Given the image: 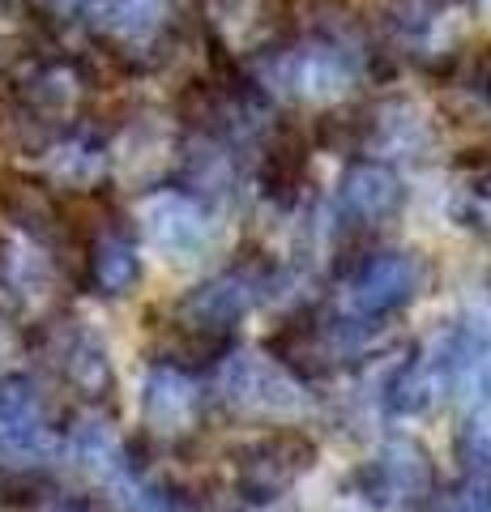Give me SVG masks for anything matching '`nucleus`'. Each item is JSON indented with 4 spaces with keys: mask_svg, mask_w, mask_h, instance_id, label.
<instances>
[{
    "mask_svg": "<svg viewBox=\"0 0 491 512\" xmlns=\"http://www.w3.org/2000/svg\"><path fill=\"white\" fill-rule=\"evenodd\" d=\"M363 73V56L346 39L316 30V35H299L287 43L265 47L257 60V82L265 94L291 103H329L346 94Z\"/></svg>",
    "mask_w": 491,
    "mask_h": 512,
    "instance_id": "nucleus-1",
    "label": "nucleus"
},
{
    "mask_svg": "<svg viewBox=\"0 0 491 512\" xmlns=\"http://www.w3.org/2000/svg\"><path fill=\"white\" fill-rule=\"evenodd\" d=\"M223 402L244 419L282 423L308 410V393L274 355H235L223 367Z\"/></svg>",
    "mask_w": 491,
    "mask_h": 512,
    "instance_id": "nucleus-2",
    "label": "nucleus"
},
{
    "mask_svg": "<svg viewBox=\"0 0 491 512\" xmlns=\"http://www.w3.org/2000/svg\"><path fill=\"white\" fill-rule=\"evenodd\" d=\"M355 491L363 504L385 512H415L432 500L436 470L415 440H389L355 470Z\"/></svg>",
    "mask_w": 491,
    "mask_h": 512,
    "instance_id": "nucleus-3",
    "label": "nucleus"
},
{
    "mask_svg": "<svg viewBox=\"0 0 491 512\" xmlns=\"http://www.w3.org/2000/svg\"><path fill=\"white\" fill-rule=\"evenodd\" d=\"M316 461V444L304 431H269V436L244 444L235 453V491L244 495L248 504H274L291 491V483H299Z\"/></svg>",
    "mask_w": 491,
    "mask_h": 512,
    "instance_id": "nucleus-4",
    "label": "nucleus"
},
{
    "mask_svg": "<svg viewBox=\"0 0 491 512\" xmlns=\"http://www.w3.org/2000/svg\"><path fill=\"white\" fill-rule=\"evenodd\" d=\"M423 265L410 252H368L359 256V265L351 269V286H346V312L363 325L389 320L393 312H402L410 299L419 295Z\"/></svg>",
    "mask_w": 491,
    "mask_h": 512,
    "instance_id": "nucleus-5",
    "label": "nucleus"
},
{
    "mask_svg": "<svg viewBox=\"0 0 491 512\" xmlns=\"http://www.w3.org/2000/svg\"><path fill=\"white\" fill-rule=\"evenodd\" d=\"M141 235L171 265H193L214 252V218L188 192H154L141 205Z\"/></svg>",
    "mask_w": 491,
    "mask_h": 512,
    "instance_id": "nucleus-6",
    "label": "nucleus"
},
{
    "mask_svg": "<svg viewBox=\"0 0 491 512\" xmlns=\"http://www.w3.org/2000/svg\"><path fill=\"white\" fill-rule=\"evenodd\" d=\"M274 269L269 265H235L227 274H218L210 282H201L197 291H188L180 312L188 320V329H205V333H227L235 320H244L257 299L265 295Z\"/></svg>",
    "mask_w": 491,
    "mask_h": 512,
    "instance_id": "nucleus-7",
    "label": "nucleus"
},
{
    "mask_svg": "<svg viewBox=\"0 0 491 512\" xmlns=\"http://www.w3.org/2000/svg\"><path fill=\"white\" fill-rule=\"evenodd\" d=\"M402 201H406V188L398 180V171H389L385 163H355L338 184V218L355 235L393 222Z\"/></svg>",
    "mask_w": 491,
    "mask_h": 512,
    "instance_id": "nucleus-8",
    "label": "nucleus"
},
{
    "mask_svg": "<svg viewBox=\"0 0 491 512\" xmlns=\"http://www.w3.org/2000/svg\"><path fill=\"white\" fill-rule=\"evenodd\" d=\"M52 453V436L43 423V402L26 380H9L0 389V466L30 470Z\"/></svg>",
    "mask_w": 491,
    "mask_h": 512,
    "instance_id": "nucleus-9",
    "label": "nucleus"
},
{
    "mask_svg": "<svg viewBox=\"0 0 491 512\" xmlns=\"http://www.w3.org/2000/svg\"><path fill=\"white\" fill-rule=\"evenodd\" d=\"M86 22L124 52H146L171 26V0H90Z\"/></svg>",
    "mask_w": 491,
    "mask_h": 512,
    "instance_id": "nucleus-10",
    "label": "nucleus"
},
{
    "mask_svg": "<svg viewBox=\"0 0 491 512\" xmlns=\"http://www.w3.org/2000/svg\"><path fill=\"white\" fill-rule=\"evenodd\" d=\"M197 402H201V393L184 367L158 363L146 376L141 410H146V423H150L154 436H180V431H188L197 419Z\"/></svg>",
    "mask_w": 491,
    "mask_h": 512,
    "instance_id": "nucleus-11",
    "label": "nucleus"
},
{
    "mask_svg": "<svg viewBox=\"0 0 491 512\" xmlns=\"http://www.w3.org/2000/svg\"><path fill=\"white\" fill-rule=\"evenodd\" d=\"M69 453H73L77 466L94 478V483H103L112 495L133 478V466H129V457H124V444L116 440V431L107 427L103 419H82L77 423L73 436H69Z\"/></svg>",
    "mask_w": 491,
    "mask_h": 512,
    "instance_id": "nucleus-12",
    "label": "nucleus"
},
{
    "mask_svg": "<svg viewBox=\"0 0 491 512\" xmlns=\"http://www.w3.org/2000/svg\"><path fill=\"white\" fill-rule=\"evenodd\" d=\"M304 184H308V141L295 137L291 128L269 137L261 154V197L278 205V210H295Z\"/></svg>",
    "mask_w": 491,
    "mask_h": 512,
    "instance_id": "nucleus-13",
    "label": "nucleus"
},
{
    "mask_svg": "<svg viewBox=\"0 0 491 512\" xmlns=\"http://www.w3.org/2000/svg\"><path fill=\"white\" fill-rule=\"evenodd\" d=\"M137 278H141V256L129 239H120V235L99 239V248H94V282H99V291L124 295L137 286Z\"/></svg>",
    "mask_w": 491,
    "mask_h": 512,
    "instance_id": "nucleus-14",
    "label": "nucleus"
},
{
    "mask_svg": "<svg viewBox=\"0 0 491 512\" xmlns=\"http://www.w3.org/2000/svg\"><path fill=\"white\" fill-rule=\"evenodd\" d=\"M47 171H52V180L65 184V188H90L107 171V158L94 141L73 137V141H60V146L47 154Z\"/></svg>",
    "mask_w": 491,
    "mask_h": 512,
    "instance_id": "nucleus-15",
    "label": "nucleus"
},
{
    "mask_svg": "<svg viewBox=\"0 0 491 512\" xmlns=\"http://www.w3.org/2000/svg\"><path fill=\"white\" fill-rule=\"evenodd\" d=\"M65 367H69V376L77 380V389H86V393L112 389V359H107V350L99 346L94 333H77V338L69 342Z\"/></svg>",
    "mask_w": 491,
    "mask_h": 512,
    "instance_id": "nucleus-16",
    "label": "nucleus"
},
{
    "mask_svg": "<svg viewBox=\"0 0 491 512\" xmlns=\"http://www.w3.org/2000/svg\"><path fill=\"white\" fill-rule=\"evenodd\" d=\"M462 453L474 470L491 474V410L487 414H474L462 431Z\"/></svg>",
    "mask_w": 491,
    "mask_h": 512,
    "instance_id": "nucleus-17",
    "label": "nucleus"
},
{
    "mask_svg": "<svg viewBox=\"0 0 491 512\" xmlns=\"http://www.w3.org/2000/svg\"><path fill=\"white\" fill-rule=\"evenodd\" d=\"M479 512H491V491H487V500H483V508Z\"/></svg>",
    "mask_w": 491,
    "mask_h": 512,
    "instance_id": "nucleus-18",
    "label": "nucleus"
},
{
    "mask_svg": "<svg viewBox=\"0 0 491 512\" xmlns=\"http://www.w3.org/2000/svg\"><path fill=\"white\" fill-rule=\"evenodd\" d=\"M449 512H466V508H449Z\"/></svg>",
    "mask_w": 491,
    "mask_h": 512,
    "instance_id": "nucleus-19",
    "label": "nucleus"
},
{
    "mask_svg": "<svg viewBox=\"0 0 491 512\" xmlns=\"http://www.w3.org/2000/svg\"><path fill=\"white\" fill-rule=\"evenodd\" d=\"M52 512H65V508H52Z\"/></svg>",
    "mask_w": 491,
    "mask_h": 512,
    "instance_id": "nucleus-20",
    "label": "nucleus"
}]
</instances>
